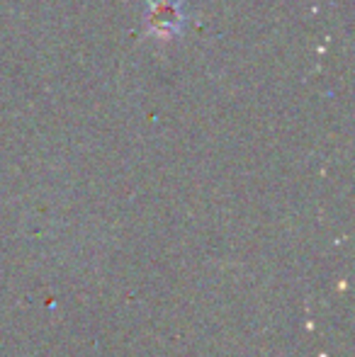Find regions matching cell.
<instances>
[{
	"label": "cell",
	"mask_w": 355,
	"mask_h": 357,
	"mask_svg": "<svg viewBox=\"0 0 355 357\" xmlns=\"http://www.w3.org/2000/svg\"><path fill=\"white\" fill-rule=\"evenodd\" d=\"M149 5V29L163 37L183 32L185 24V0H146Z\"/></svg>",
	"instance_id": "cell-1"
}]
</instances>
